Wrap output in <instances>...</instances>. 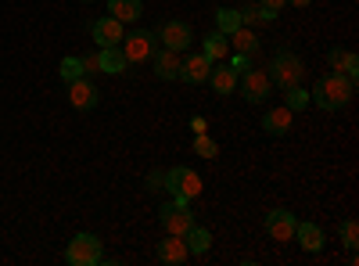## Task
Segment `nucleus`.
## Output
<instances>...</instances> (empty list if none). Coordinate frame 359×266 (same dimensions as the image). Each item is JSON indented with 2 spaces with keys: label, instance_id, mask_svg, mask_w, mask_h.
Segmentation results:
<instances>
[{
  "label": "nucleus",
  "instance_id": "24",
  "mask_svg": "<svg viewBox=\"0 0 359 266\" xmlns=\"http://www.w3.org/2000/svg\"><path fill=\"white\" fill-rule=\"evenodd\" d=\"M216 29L230 36L233 29H241V15H237L233 8H219V11H216Z\"/></svg>",
  "mask_w": 359,
  "mask_h": 266
},
{
  "label": "nucleus",
  "instance_id": "13",
  "mask_svg": "<svg viewBox=\"0 0 359 266\" xmlns=\"http://www.w3.org/2000/svg\"><path fill=\"white\" fill-rule=\"evenodd\" d=\"M294 241L302 245L306 252H313V255L323 252V245H327L323 227H320V223H309V220H306V223H294Z\"/></svg>",
  "mask_w": 359,
  "mask_h": 266
},
{
  "label": "nucleus",
  "instance_id": "15",
  "mask_svg": "<svg viewBox=\"0 0 359 266\" xmlns=\"http://www.w3.org/2000/svg\"><path fill=\"white\" fill-rule=\"evenodd\" d=\"M291 115H294V112L284 108V105H280V108H269V112L262 115V130H266L269 137H284V133L291 130Z\"/></svg>",
  "mask_w": 359,
  "mask_h": 266
},
{
  "label": "nucleus",
  "instance_id": "36",
  "mask_svg": "<svg viewBox=\"0 0 359 266\" xmlns=\"http://www.w3.org/2000/svg\"><path fill=\"white\" fill-rule=\"evenodd\" d=\"M83 4H90V0H83Z\"/></svg>",
  "mask_w": 359,
  "mask_h": 266
},
{
  "label": "nucleus",
  "instance_id": "26",
  "mask_svg": "<svg viewBox=\"0 0 359 266\" xmlns=\"http://www.w3.org/2000/svg\"><path fill=\"white\" fill-rule=\"evenodd\" d=\"M57 72H62L65 83L79 79V76H83V58H62V69H57Z\"/></svg>",
  "mask_w": 359,
  "mask_h": 266
},
{
  "label": "nucleus",
  "instance_id": "34",
  "mask_svg": "<svg viewBox=\"0 0 359 266\" xmlns=\"http://www.w3.org/2000/svg\"><path fill=\"white\" fill-rule=\"evenodd\" d=\"M191 130L194 133H205V119H201V115H194V119H191Z\"/></svg>",
  "mask_w": 359,
  "mask_h": 266
},
{
  "label": "nucleus",
  "instance_id": "6",
  "mask_svg": "<svg viewBox=\"0 0 359 266\" xmlns=\"http://www.w3.org/2000/svg\"><path fill=\"white\" fill-rule=\"evenodd\" d=\"M155 40L165 47V51H187L191 44H194V33H191V25L187 22H180V18H169V22H162L158 25V33H155Z\"/></svg>",
  "mask_w": 359,
  "mask_h": 266
},
{
  "label": "nucleus",
  "instance_id": "12",
  "mask_svg": "<svg viewBox=\"0 0 359 266\" xmlns=\"http://www.w3.org/2000/svg\"><path fill=\"white\" fill-rule=\"evenodd\" d=\"M90 36H94L97 47H115V44H123V22L118 18H97L94 25H90Z\"/></svg>",
  "mask_w": 359,
  "mask_h": 266
},
{
  "label": "nucleus",
  "instance_id": "20",
  "mask_svg": "<svg viewBox=\"0 0 359 266\" xmlns=\"http://www.w3.org/2000/svg\"><path fill=\"white\" fill-rule=\"evenodd\" d=\"M208 83H212V91L223 98V94L237 91V72H233L230 65H219V69H212V72H208Z\"/></svg>",
  "mask_w": 359,
  "mask_h": 266
},
{
  "label": "nucleus",
  "instance_id": "1",
  "mask_svg": "<svg viewBox=\"0 0 359 266\" xmlns=\"http://www.w3.org/2000/svg\"><path fill=\"white\" fill-rule=\"evenodd\" d=\"M355 98V79L352 76H345V72H327V76H320L316 83H313V94H309V101H316V108H323V112H338V108H345L348 101Z\"/></svg>",
  "mask_w": 359,
  "mask_h": 266
},
{
  "label": "nucleus",
  "instance_id": "32",
  "mask_svg": "<svg viewBox=\"0 0 359 266\" xmlns=\"http://www.w3.org/2000/svg\"><path fill=\"white\" fill-rule=\"evenodd\" d=\"M259 4H262L266 11H280V8L287 4V0H259Z\"/></svg>",
  "mask_w": 359,
  "mask_h": 266
},
{
  "label": "nucleus",
  "instance_id": "7",
  "mask_svg": "<svg viewBox=\"0 0 359 266\" xmlns=\"http://www.w3.org/2000/svg\"><path fill=\"white\" fill-rule=\"evenodd\" d=\"M155 44H158L155 33H147V29H133L130 36H123V44H118V47H123L130 65H140V62H147V58L155 54Z\"/></svg>",
  "mask_w": 359,
  "mask_h": 266
},
{
  "label": "nucleus",
  "instance_id": "11",
  "mask_svg": "<svg viewBox=\"0 0 359 266\" xmlns=\"http://www.w3.org/2000/svg\"><path fill=\"white\" fill-rule=\"evenodd\" d=\"M208 72H212V62H208L205 54H191L187 62H180V72H176V79H184V83L198 86V83H208Z\"/></svg>",
  "mask_w": 359,
  "mask_h": 266
},
{
  "label": "nucleus",
  "instance_id": "30",
  "mask_svg": "<svg viewBox=\"0 0 359 266\" xmlns=\"http://www.w3.org/2000/svg\"><path fill=\"white\" fill-rule=\"evenodd\" d=\"M248 65H252V54H233V62H230V69L241 76V72H248Z\"/></svg>",
  "mask_w": 359,
  "mask_h": 266
},
{
  "label": "nucleus",
  "instance_id": "33",
  "mask_svg": "<svg viewBox=\"0 0 359 266\" xmlns=\"http://www.w3.org/2000/svg\"><path fill=\"white\" fill-rule=\"evenodd\" d=\"M83 72H97V54H90V58H83Z\"/></svg>",
  "mask_w": 359,
  "mask_h": 266
},
{
  "label": "nucleus",
  "instance_id": "14",
  "mask_svg": "<svg viewBox=\"0 0 359 266\" xmlns=\"http://www.w3.org/2000/svg\"><path fill=\"white\" fill-rule=\"evenodd\" d=\"M130 69V62H126V54H123V47H101L97 51V72H104V76H118V72H126Z\"/></svg>",
  "mask_w": 359,
  "mask_h": 266
},
{
  "label": "nucleus",
  "instance_id": "22",
  "mask_svg": "<svg viewBox=\"0 0 359 266\" xmlns=\"http://www.w3.org/2000/svg\"><path fill=\"white\" fill-rule=\"evenodd\" d=\"M230 44H233V51H237V54H255V51H259V36L252 33L248 25L233 29V33H230Z\"/></svg>",
  "mask_w": 359,
  "mask_h": 266
},
{
  "label": "nucleus",
  "instance_id": "16",
  "mask_svg": "<svg viewBox=\"0 0 359 266\" xmlns=\"http://www.w3.org/2000/svg\"><path fill=\"white\" fill-rule=\"evenodd\" d=\"M187 245H184V238L180 234H169L165 241H158V259L162 262H169V266H180V262H187Z\"/></svg>",
  "mask_w": 359,
  "mask_h": 266
},
{
  "label": "nucleus",
  "instance_id": "18",
  "mask_svg": "<svg viewBox=\"0 0 359 266\" xmlns=\"http://www.w3.org/2000/svg\"><path fill=\"white\" fill-rule=\"evenodd\" d=\"M108 11H111V18H118V22H137L140 15H144V0H108Z\"/></svg>",
  "mask_w": 359,
  "mask_h": 266
},
{
  "label": "nucleus",
  "instance_id": "19",
  "mask_svg": "<svg viewBox=\"0 0 359 266\" xmlns=\"http://www.w3.org/2000/svg\"><path fill=\"white\" fill-rule=\"evenodd\" d=\"M151 62H155V76L158 79H176V72H180V58H176V51H155L151 54Z\"/></svg>",
  "mask_w": 359,
  "mask_h": 266
},
{
  "label": "nucleus",
  "instance_id": "5",
  "mask_svg": "<svg viewBox=\"0 0 359 266\" xmlns=\"http://www.w3.org/2000/svg\"><path fill=\"white\" fill-rule=\"evenodd\" d=\"M158 220H162V227H165V234H184L194 227V213H191V201H169V205H162L158 209Z\"/></svg>",
  "mask_w": 359,
  "mask_h": 266
},
{
  "label": "nucleus",
  "instance_id": "17",
  "mask_svg": "<svg viewBox=\"0 0 359 266\" xmlns=\"http://www.w3.org/2000/svg\"><path fill=\"white\" fill-rule=\"evenodd\" d=\"M226 51H230V36H226V33H219V29H212V33H208V36L201 40V54L208 58V62H223Z\"/></svg>",
  "mask_w": 359,
  "mask_h": 266
},
{
  "label": "nucleus",
  "instance_id": "29",
  "mask_svg": "<svg viewBox=\"0 0 359 266\" xmlns=\"http://www.w3.org/2000/svg\"><path fill=\"white\" fill-rule=\"evenodd\" d=\"M338 72H345V76H352V79L359 76V58H355L352 51H345V58H341V69H338Z\"/></svg>",
  "mask_w": 359,
  "mask_h": 266
},
{
  "label": "nucleus",
  "instance_id": "8",
  "mask_svg": "<svg viewBox=\"0 0 359 266\" xmlns=\"http://www.w3.org/2000/svg\"><path fill=\"white\" fill-rule=\"evenodd\" d=\"M237 86H241V98H245L248 105H262V101L269 98V91H273V83H269V76H266L262 69L241 72V76H237Z\"/></svg>",
  "mask_w": 359,
  "mask_h": 266
},
{
  "label": "nucleus",
  "instance_id": "10",
  "mask_svg": "<svg viewBox=\"0 0 359 266\" xmlns=\"http://www.w3.org/2000/svg\"><path fill=\"white\" fill-rule=\"evenodd\" d=\"M294 213H287V209H273V213H266V234L273 241H291L294 238Z\"/></svg>",
  "mask_w": 359,
  "mask_h": 266
},
{
  "label": "nucleus",
  "instance_id": "21",
  "mask_svg": "<svg viewBox=\"0 0 359 266\" xmlns=\"http://www.w3.org/2000/svg\"><path fill=\"white\" fill-rule=\"evenodd\" d=\"M184 245H187V252H194V255H205L208 248H212V234H208L205 227H191L187 234H184Z\"/></svg>",
  "mask_w": 359,
  "mask_h": 266
},
{
  "label": "nucleus",
  "instance_id": "23",
  "mask_svg": "<svg viewBox=\"0 0 359 266\" xmlns=\"http://www.w3.org/2000/svg\"><path fill=\"white\" fill-rule=\"evenodd\" d=\"M237 15H241V25H266V22H273L277 18V11H266L262 4H248V8H241V11H237Z\"/></svg>",
  "mask_w": 359,
  "mask_h": 266
},
{
  "label": "nucleus",
  "instance_id": "28",
  "mask_svg": "<svg viewBox=\"0 0 359 266\" xmlns=\"http://www.w3.org/2000/svg\"><path fill=\"white\" fill-rule=\"evenodd\" d=\"M194 152H198L201 159H216V152H219V147H216V140H212V137L194 133Z\"/></svg>",
  "mask_w": 359,
  "mask_h": 266
},
{
  "label": "nucleus",
  "instance_id": "25",
  "mask_svg": "<svg viewBox=\"0 0 359 266\" xmlns=\"http://www.w3.org/2000/svg\"><path fill=\"white\" fill-rule=\"evenodd\" d=\"M306 105H309V91H302V86H287V91H284V108L302 112Z\"/></svg>",
  "mask_w": 359,
  "mask_h": 266
},
{
  "label": "nucleus",
  "instance_id": "9",
  "mask_svg": "<svg viewBox=\"0 0 359 266\" xmlns=\"http://www.w3.org/2000/svg\"><path fill=\"white\" fill-rule=\"evenodd\" d=\"M97 101H101V91L90 79H72L69 83V105L76 108V112H90V108H97Z\"/></svg>",
  "mask_w": 359,
  "mask_h": 266
},
{
  "label": "nucleus",
  "instance_id": "31",
  "mask_svg": "<svg viewBox=\"0 0 359 266\" xmlns=\"http://www.w3.org/2000/svg\"><path fill=\"white\" fill-rule=\"evenodd\" d=\"M341 58H345L341 47H331V51H327V62H331V69H341Z\"/></svg>",
  "mask_w": 359,
  "mask_h": 266
},
{
  "label": "nucleus",
  "instance_id": "3",
  "mask_svg": "<svg viewBox=\"0 0 359 266\" xmlns=\"http://www.w3.org/2000/svg\"><path fill=\"white\" fill-rule=\"evenodd\" d=\"M65 262L69 266H97L104 262V245L97 234H76L65 248Z\"/></svg>",
  "mask_w": 359,
  "mask_h": 266
},
{
  "label": "nucleus",
  "instance_id": "27",
  "mask_svg": "<svg viewBox=\"0 0 359 266\" xmlns=\"http://www.w3.org/2000/svg\"><path fill=\"white\" fill-rule=\"evenodd\" d=\"M341 245H345L348 252H355V245H359V223H355V220H345V223H341Z\"/></svg>",
  "mask_w": 359,
  "mask_h": 266
},
{
  "label": "nucleus",
  "instance_id": "4",
  "mask_svg": "<svg viewBox=\"0 0 359 266\" xmlns=\"http://www.w3.org/2000/svg\"><path fill=\"white\" fill-rule=\"evenodd\" d=\"M165 191L176 198V201H194L201 194V176L187 166H172L165 173Z\"/></svg>",
  "mask_w": 359,
  "mask_h": 266
},
{
  "label": "nucleus",
  "instance_id": "35",
  "mask_svg": "<svg viewBox=\"0 0 359 266\" xmlns=\"http://www.w3.org/2000/svg\"><path fill=\"white\" fill-rule=\"evenodd\" d=\"M287 4H294V8H309V0H287Z\"/></svg>",
  "mask_w": 359,
  "mask_h": 266
},
{
  "label": "nucleus",
  "instance_id": "2",
  "mask_svg": "<svg viewBox=\"0 0 359 266\" xmlns=\"http://www.w3.org/2000/svg\"><path fill=\"white\" fill-rule=\"evenodd\" d=\"M269 83L280 86V91H287V86H298L306 76V65H302V58H298L294 51H277L273 54V62H269Z\"/></svg>",
  "mask_w": 359,
  "mask_h": 266
}]
</instances>
